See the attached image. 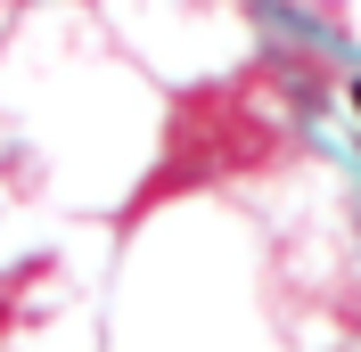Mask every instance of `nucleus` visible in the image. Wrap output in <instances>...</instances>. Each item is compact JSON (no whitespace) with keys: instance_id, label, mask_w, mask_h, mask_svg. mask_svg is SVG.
Segmentation results:
<instances>
[{"instance_id":"1","label":"nucleus","mask_w":361,"mask_h":352,"mask_svg":"<svg viewBox=\"0 0 361 352\" xmlns=\"http://www.w3.org/2000/svg\"><path fill=\"white\" fill-rule=\"evenodd\" d=\"M353 107H361V82H353Z\"/></svg>"}]
</instances>
